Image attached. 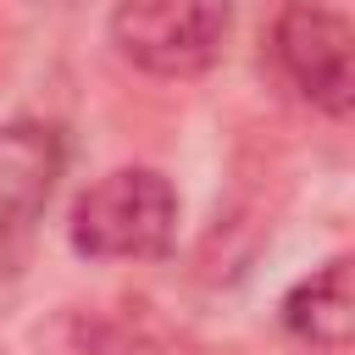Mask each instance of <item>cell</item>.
<instances>
[{"label":"cell","mask_w":355,"mask_h":355,"mask_svg":"<svg viewBox=\"0 0 355 355\" xmlns=\"http://www.w3.org/2000/svg\"><path fill=\"white\" fill-rule=\"evenodd\" d=\"M72 250L89 261H155L178 233V194L155 166H116L72 205Z\"/></svg>","instance_id":"obj_1"},{"label":"cell","mask_w":355,"mask_h":355,"mask_svg":"<svg viewBox=\"0 0 355 355\" xmlns=\"http://www.w3.org/2000/svg\"><path fill=\"white\" fill-rule=\"evenodd\" d=\"M233 28V0H116L111 44L150 78L205 72Z\"/></svg>","instance_id":"obj_2"},{"label":"cell","mask_w":355,"mask_h":355,"mask_svg":"<svg viewBox=\"0 0 355 355\" xmlns=\"http://www.w3.org/2000/svg\"><path fill=\"white\" fill-rule=\"evenodd\" d=\"M272 50H277V67L288 72V83L327 116H349L355 105V67H349V50H355V28L327 11V6H288L272 28Z\"/></svg>","instance_id":"obj_3"},{"label":"cell","mask_w":355,"mask_h":355,"mask_svg":"<svg viewBox=\"0 0 355 355\" xmlns=\"http://www.w3.org/2000/svg\"><path fill=\"white\" fill-rule=\"evenodd\" d=\"M61 166H67V144L50 122L0 128V244H11L50 205Z\"/></svg>","instance_id":"obj_4"},{"label":"cell","mask_w":355,"mask_h":355,"mask_svg":"<svg viewBox=\"0 0 355 355\" xmlns=\"http://www.w3.org/2000/svg\"><path fill=\"white\" fill-rule=\"evenodd\" d=\"M283 327L316 349H349L355 338V266L349 255H333L305 283L283 294Z\"/></svg>","instance_id":"obj_5"}]
</instances>
